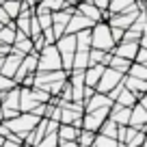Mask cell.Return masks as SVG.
<instances>
[{
  "label": "cell",
  "instance_id": "8992f818",
  "mask_svg": "<svg viewBox=\"0 0 147 147\" xmlns=\"http://www.w3.org/2000/svg\"><path fill=\"white\" fill-rule=\"evenodd\" d=\"M93 24H95V22H93L91 18H87V15L78 13V11H74V13H71V18H69V22H67V26H65V32H71V35H76L78 30L91 28Z\"/></svg>",
  "mask_w": 147,
  "mask_h": 147
},
{
  "label": "cell",
  "instance_id": "4fadbf2b",
  "mask_svg": "<svg viewBox=\"0 0 147 147\" xmlns=\"http://www.w3.org/2000/svg\"><path fill=\"white\" fill-rule=\"evenodd\" d=\"M143 141H145V134L141 132L138 128L134 125H125V136H123V143L128 147H141Z\"/></svg>",
  "mask_w": 147,
  "mask_h": 147
},
{
  "label": "cell",
  "instance_id": "5bb4252c",
  "mask_svg": "<svg viewBox=\"0 0 147 147\" xmlns=\"http://www.w3.org/2000/svg\"><path fill=\"white\" fill-rule=\"evenodd\" d=\"M20 61H22V56L13 54V52H9V54L5 56V63H2V69H0V74L2 76H9V78H13L15 71H18L20 67Z\"/></svg>",
  "mask_w": 147,
  "mask_h": 147
},
{
  "label": "cell",
  "instance_id": "f546056e",
  "mask_svg": "<svg viewBox=\"0 0 147 147\" xmlns=\"http://www.w3.org/2000/svg\"><path fill=\"white\" fill-rule=\"evenodd\" d=\"M18 87V82H15L13 78H9V76H2L0 74V91H9V89Z\"/></svg>",
  "mask_w": 147,
  "mask_h": 147
},
{
  "label": "cell",
  "instance_id": "2e32d148",
  "mask_svg": "<svg viewBox=\"0 0 147 147\" xmlns=\"http://www.w3.org/2000/svg\"><path fill=\"white\" fill-rule=\"evenodd\" d=\"M147 121V110L143 108L141 104H134L132 108H130V121H128V125H134V128H141L143 123Z\"/></svg>",
  "mask_w": 147,
  "mask_h": 147
},
{
  "label": "cell",
  "instance_id": "6da1fadb",
  "mask_svg": "<svg viewBox=\"0 0 147 147\" xmlns=\"http://www.w3.org/2000/svg\"><path fill=\"white\" fill-rule=\"evenodd\" d=\"M91 48H97V50H104V52H113L115 41L110 37V24L108 22H95L91 26Z\"/></svg>",
  "mask_w": 147,
  "mask_h": 147
},
{
  "label": "cell",
  "instance_id": "d6a6232c",
  "mask_svg": "<svg viewBox=\"0 0 147 147\" xmlns=\"http://www.w3.org/2000/svg\"><path fill=\"white\" fill-rule=\"evenodd\" d=\"M41 35H43V39H46V46H48V43H54V41H56L54 32H52V26H50V28H43Z\"/></svg>",
  "mask_w": 147,
  "mask_h": 147
},
{
  "label": "cell",
  "instance_id": "cb8c5ba5",
  "mask_svg": "<svg viewBox=\"0 0 147 147\" xmlns=\"http://www.w3.org/2000/svg\"><path fill=\"white\" fill-rule=\"evenodd\" d=\"M0 7L9 13L11 20H15V18L20 15V11H22V5H20L18 0H5V2H0Z\"/></svg>",
  "mask_w": 147,
  "mask_h": 147
},
{
  "label": "cell",
  "instance_id": "d590c367",
  "mask_svg": "<svg viewBox=\"0 0 147 147\" xmlns=\"http://www.w3.org/2000/svg\"><path fill=\"white\" fill-rule=\"evenodd\" d=\"M59 147H78L76 141H59Z\"/></svg>",
  "mask_w": 147,
  "mask_h": 147
},
{
  "label": "cell",
  "instance_id": "603a6c76",
  "mask_svg": "<svg viewBox=\"0 0 147 147\" xmlns=\"http://www.w3.org/2000/svg\"><path fill=\"white\" fill-rule=\"evenodd\" d=\"M95 134H97V132H93V130H84V128H80L78 138H76L78 147H89V145H93V138H95Z\"/></svg>",
  "mask_w": 147,
  "mask_h": 147
},
{
  "label": "cell",
  "instance_id": "9c48e42d",
  "mask_svg": "<svg viewBox=\"0 0 147 147\" xmlns=\"http://www.w3.org/2000/svg\"><path fill=\"white\" fill-rule=\"evenodd\" d=\"M130 108H132V106H130ZM130 108H128V106L117 104V102H113L110 108H108V119H113L117 125H128V121H130Z\"/></svg>",
  "mask_w": 147,
  "mask_h": 147
},
{
  "label": "cell",
  "instance_id": "74e56055",
  "mask_svg": "<svg viewBox=\"0 0 147 147\" xmlns=\"http://www.w3.org/2000/svg\"><path fill=\"white\" fill-rule=\"evenodd\" d=\"M138 104H141V106H143V108H145V110H147V93H143V95H141V97H138Z\"/></svg>",
  "mask_w": 147,
  "mask_h": 147
},
{
  "label": "cell",
  "instance_id": "9a60e30c",
  "mask_svg": "<svg viewBox=\"0 0 147 147\" xmlns=\"http://www.w3.org/2000/svg\"><path fill=\"white\" fill-rule=\"evenodd\" d=\"M104 69H106L104 63H97V65L87 67V69H84V84L95 89V84H97V80H100V76H102V71H104Z\"/></svg>",
  "mask_w": 147,
  "mask_h": 147
},
{
  "label": "cell",
  "instance_id": "8d00e7d4",
  "mask_svg": "<svg viewBox=\"0 0 147 147\" xmlns=\"http://www.w3.org/2000/svg\"><path fill=\"white\" fill-rule=\"evenodd\" d=\"M138 46H141V48H145V50H147V30L141 35V39H138Z\"/></svg>",
  "mask_w": 147,
  "mask_h": 147
},
{
  "label": "cell",
  "instance_id": "7402d4cb",
  "mask_svg": "<svg viewBox=\"0 0 147 147\" xmlns=\"http://www.w3.org/2000/svg\"><path fill=\"white\" fill-rule=\"evenodd\" d=\"M136 5V0H110L108 2V11L110 13H121V11L130 9Z\"/></svg>",
  "mask_w": 147,
  "mask_h": 147
},
{
  "label": "cell",
  "instance_id": "bcb514c9",
  "mask_svg": "<svg viewBox=\"0 0 147 147\" xmlns=\"http://www.w3.org/2000/svg\"><path fill=\"white\" fill-rule=\"evenodd\" d=\"M136 2H143V0H136Z\"/></svg>",
  "mask_w": 147,
  "mask_h": 147
},
{
  "label": "cell",
  "instance_id": "f35d334b",
  "mask_svg": "<svg viewBox=\"0 0 147 147\" xmlns=\"http://www.w3.org/2000/svg\"><path fill=\"white\" fill-rule=\"evenodd\" d=\"M2 147H20V143H13V141H9V138H5Z\"/></svg>",
  "mask_w": 147,
  "mask_h": 147
},
{
  "label": "cell",
  "instance_id": "484cf974",
  "mask_svg": "<svg viewBox=\"0 0 147 147\" xmlns=\"http://www.w3.org/2000/svg\"><path fill=\"white\" fill-rule=\"evenodd\" d=\"M93 147H119V141H117V138H110V136H104V134L97 132L95 138H93Z\"/></svg>",
  "mask_w": 147,
  "mask_h": 147
},
{
  "label": "cell",
  "instance_id": "d6986e66",
  "mask_svg": "<svg viewBox=\"0 0 147 147\" xmlns=\"http://www.w3.org/2000/svg\"><path fill=\"white\" fill-rule=\"evenodd\" d=\"M115 102H117V104H121V106H128V108H130V106H134V104L138 102V97L134 95V93L130 91V89H125V87H123L119 93H117Z\"/></svg>",
  "mask_w": 147,
  "mask_h": 147
},
{
  "label": "cell",
  "instance_id": "ee69618b",
  "mask_svg": "<svg viewBox=\"0 0 147 147\" xmlns=\"http://www.w3.org/2000/svg\"><path fill=\"white\" fill-rule=\"evenodd\" d=\"M2 26H5V24H2V22H0V28H2Z\"/></svg>",
  "mask_w": 147,
  "mask_h": 147
},
{
  "label": "cell",
  "instance_id": "ba28073f",
  "mask_svg": "<svg viewBox=\"0 0 147 147\" xmlns=\"http://www.w3.org/2000/svg\"><path fill=\"white\" fill-rule=\"evenodd\" d=\"M110 104H113V100L106 93L95 91L91 97L84 100V113H91V110H97V108H110Z\"/></svg>",
  "mask_w": 147,
  "mask_h": 147
},
{
  "label": "cell",
  "instance_id": "44dd1931",
  "mask_svg": "<svg viewBox=\"0 0 147 147\" xmlns=\"http://www.w3.org/2000/svg\"><path fill=\"white\" fill-rule=\"evenodd\" d=\"M76 48L78 50H89L91 48V28H84V30L76 32Z\"/></svg>",
  "mask_w": 147,
  "mask_h": 147
},
{
  "label": "cell",
  "instance_id": "e575fe53",
  "mask_svg": "<svg viewBox=\"0 0 147 147\" xmlns=\"http://www.w3.org/2000/svg\"><path fill=\"white\" fill-rule=\"evenodd\" d=\"M0 22H2V24H9V22H13V20L9 18V13H7V11L2 9V7H0Z\"/></svg>",
  "mask_w": 147,
  "mask_h": 147
},
{
  "label": "cell",
  "instance_id": "7c38bea8",
  "mask_svg": "<svg viewBox=\"0 0 147 147\" xmlns=\"http://www.w3.org/2000/svg\"><path fill=\"white\" fill-rule=\"evenodd\" d=\"M76 11L82 13V15H87V18H91L93 22H102V11L93 5L91 0H82V2H78V5H76Z\"/></svg>",
  "mask_w": 147,
  "mask_h": 147
},
{
  "label": "cell",
  "instance_id": "30bf717a",
  "mask_svg": "<svg viewBox=\"0 0 147 147\" xmlns=\"http://www.w3.org/2000/svg\"><path fill=\"white\" fill-rule=\"evenodd\" d=\"M136 52H138V41H119L113 48V54L123 56V59H128V61L136 59Z\"/></svg>",
  "mask_w": 147,
  "mask_h": 147
},
{
  "label": "cell",
  "instance_id": "ac0fdd59",
  "mask_svg": "<svg viewBox=\"0 0 147 147\" xmlns=\"http://www.w3.org/2000/svg\"><path fill=\"white\" fill-rule=\"evenodd\" d=\"M91 50V48H89ZM89 50H78L74 52V61H71V69H87L89 67Z\"/></svg>",
  "mask_w": 147,
  "mask_h": 147
},
{
  "label": "cell",
  "instance_id": "7a4b0ae2",
  "mask_svg": "<svg viewBox=\"0 0 147 147\" xmlns=\"http://www.w3.org/2000/svg\"><path fill=\"white\" fill-rule=\"evenodd\" d=\"M39 119H41V117L32 115V113H20V115L13 117V119H5V123H7V128H9L11 132L20 134V136L24 138V134L30 132V130L39 123ZM22 143H24V141H22Z\"/></svg>",
  "mask_w": 147,
  "mask_h": 147
},
{
  "label": "cell",
  "instance_id": "60d3db41",
  "mask_svg": "<svg viewBox=\"0 0 147 147\" xmlns=\"http://www.w3.org/2000/svg\"><path fill=\"white\" fill-rule=\"evenodd\" d=\"M2 63H5V56H0V69H2Z\"/></svg>",
  "mask_w": 147,
  "mask_h": 147
},
{
  "label": "cell",
  "instance_id": "d4e9b609",
  "mask_svg": "<svg viewBox=\"0 0 147 147\" xmlns=\"http://www.w3.org/2000/svg\"><path fill=\"white\" fill-rule=\"evenodd\" d=\"M125 74H130V76H134V78H141V80H147V67L143 63H136V61H132L130 63V69Z\"/></svg>",
  "mask_w": 147,
  "mask_h": 147
},
{
  "label": "cell",
  "instance_id": "b9f144b4",
  "mask_svg": "<svg viewBox=\"0 0 147 147\" xmlns=\"http://www.w3.org/2000/svg\"><path fill=\"white\" fill-rule=\"evenodd\" d=\"M0 121H5V115H2V108H0Z\"/></svg>",
  "mask_w": 147,
  "mask_h": 147
},
{
  "label": "cell",
  "instance_id": "7bdbcfd3",
  "mask_svg": "<svg viewBox=\"0 0 147 147\" xmlns=\"http://www.w3.org/2000/svg\"><path fill=\"white\" fill-rule=\"evenodd\" d=\"M141 147H147V136H145V141H143V145Z\"/></svg>",
  "mask_w": 147,
  "mask_h": 147
},
{
  "label": "cell",
  "instance_id": "836d02e7",
  "mask_svg": "<svg viewBox=\"0 0 147 147\" xmlns=\"http://www.w3.org/2000/svg\"><path fill=\"white\" fill-rule=\"evenodd\" d=\"M91 2H93V5H95L100 11H106V9H108V2H110V0H91Z\"/></svg>",
  "mask_w": 147,
  "mask_h": 147
},
{
  "label": "cell",
  "instance_id": "e0dca14e",
  "mask_svg": "<svg viewBox=\"0 0 147 147\" xmlns=\"http://www.w3.org/2000/svg\"><path fill=\"white\" fill-rule=\"evenodd\" d=\"M78 132H80V128H76V125H71V123H61L59 130H56L59 141H76V138H78Z\"/></svg>",
  "mask_w": 147,
  "mask_h": 147
},
{
  "label": "cell",
  "instance_id": "1f68e13d",
  "mask_svg": "<svg viewBox=\"0 0 147 147\" xmlns=\"http://www.w3.org/2000/svg\"><path fill=\"white\" fill-rule=\"evenodd\" d=\"M110 37H113V41H115V43H119L121 39H123V28H119V26H110Z\"/></svg>",
  "mask_w": 147,
  "mask_h": 147
},
{
  "label": "cell",
  "instance_id": "f6af8a7d",
  "mask_svg": "<svg viewBox=\"0 0 147 147\" xmlns=\"http://www.w3.org/2000/svg\"><path fill=\"white\" fill-rule=\"evenodd\" d=\"M143 65H145V67H147V61H145V63H143Z\"/></svg>",
  "mask_w": 147,
  "mask_h": 147
},
{
  "label": "cell",
  "instance_id": "5b68a950",
  "mask_svg": "<svg viewBox=\"0 0 147 147\" xmlns=\"http://www.w3.org/2000/svg\"><path fill=\"white\" fill-rule=\"evenodd\" d=\"M106 119H108V108H97V110H91V113H84L82 115V128L97 132L100 125L104 123Z\"/></svg>",
  "mask_w": 147,
  "mask_h": 147
},
{
  "label": "cell",
  "instance_id": "8fae6325",
  "mask_svg": "<svg viewBox=\"0 0 147 147\" xmlns=\"http://www.w3.org/2000/svg\"><path fill=\"white\" fill-rule=\"evenodd\" d=\"M121 82H123V87L130 89V91H132L136 97H141L143 93H147V80H141V78H134V76H130V74H123Z\"/></svg>",
  "mask_w": 147,
  "mask_h": 147
},
{
  "label": "cell",
  "instance_id": "ffe728a7",
  "mask_svg": "<svg viewBox=\"0 0 147 147\" xmlns=\"http://www.w3.org/2000/svg\"><path fill=\"white\" fill-rule=\"evenodd\" d=\"M130 63H132V61L123 59V56H117V54H110V59H108V67L117 69V71H121V74H125L130 69Z\"/></svg>",
  "mask_w": 147,
  "mask_h": 147
},
{
  "label": "cell",
  "instance_id": "f1b7e54d",
  "mask_svg": "<svg viewBox=\"0 0 147 147\" xmlns=\"http://www.w3.org/2000/svg\"><path fill=\"white\" fill-rule=\"evenodd\" d=\"M41 5H46L50 11H59V9H65V7L69 5L67 0H39Z\"/></svg>",
  "mask_w": 147,
  "mask_h": 147
},
{
  "label": "cell",
  "instance_id": "ab89813d",
  "mask_svg": "<svg viewBox=\"0 0 147 147\" xmlns=\"http://www.w3.org/2000/svg\"><path fill=\"white\" fill-rule=\"evenodd\" d=\"M69 5H78V2H82V0H67Z\"/></svg>",
  "mask_w": 147,
  "mask_h": 147
},
{
  "label": "cell",
  "instance_id": "4dcf8cb0",
  "mask_svg": "<svg viewBox=\"0 0 147 147\" xmlns=\"http://www.w3.org/2000/svg\"><path fill=\"white\" fill-rule=\"evenodd\" d=\"M37 35H41V26H39V22H37L35 13L30 15V37H37Z\"/></svg>",
  "mask_w": 147,
  "mask_h": 147
},
{
  "label": "cell",
  "instance_id": "277c9868",
  "mask_svg": "<svg viewBox=\"0 0 147 147\" xmlns=\"http://www.w3.org/2000/svg\"><path fill=\"white\" fill-rule=\"evenodd\" d=\"M121 78H123V74H121V71H117V69H113V67L106 65V69L102 71L100 80H97V84H95V91L108 93L113 87H117V84L121 82Z\"/></svg>",
  "mask_w": 147,
  "mask_h": 147
},
{
  "label": "cell",
  "instance_id": "3957f363",
  "mask_svg": "<svg viewBox=\"0 0 147 147\" xmlns=\"http://www.w3.org/2000/svg\"><path fill=\"white\" fill-rule=\"evenodd\" d=\"M37 69L39 71H52V69H63L61 65V54L56 50L54 43H48L41 52H39V61H37Z\"/></svg>",
  "mask_w": 147,
  "mask_h": 147
},
{
  "label": "cell",
  "instance_id": "52a82bcc",
  "mask_svg": "<svg viewBox=\"0 0 147 147\" xmlns=\"http://www.w3.org/2000/svg\"><path fill=\"white\" fill-rule=\"evenodd\" d=\"M11 52L18 56H26L28 52H32V39L28 35H24V32H15V39L13 43H11Z\"/></svg>",
  "mask_w": 147,
  "mask_h": 147
},
{
  "label": "cell",
  "instance_id": "4316f807",
  "mask_svg": "<svg viewBox=\"0 0 147 147\" xmlns=\"http://www.w3.org/2000/svg\"><path fill=\"white\" fill-rule=\"evenodd\" d=\"M100 134H104V136H110V138H117V123L113 119H106L104 123L100 125V130H97Z\"/></svg>",
  "mask_w": 147,
  "mask_h": 147
},
{
  "label": "cell",
  "instance_id": "83f0119b",
  "mask_svg": "<svg viewBox=\"0 0 147 147\" xmlns=\"http://www.w3.org/2000/svg\"><path fill=\"white\" fill-rule=\"evenodd\" d=\"M35 147H59V134H56V132H48V134H43V138L37 143Z\"/></svg>",
  "mask_w": 147,
  "mask_h": 147
}]
</instances>
